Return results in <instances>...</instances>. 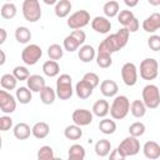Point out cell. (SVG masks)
<instances>
[{"label": "cell", "instance_id": "26", "mask_svg": "<svg viewBox=\"0 0 160 160\" xmlns=\"http://www.w3.org/2000/svg\"><path fill=\"white\" fill-rule=\"evenodd\" d=\"M15 99H16V101H19L20 104L26 105V104H29V102L31 101V99H32V92H31L26 86L16 88Z\"/></svg>", "mask_w": 160, "mask_h": 160}, {"label": "cell", "instance_id": "41", "mask_svg": "<svg viewBox=\"0 0 160 160\" xmlns=\"http://www.w3.org/2000/svg\"><path fill=\"white\" fill-rule=\"evenodd\" d=\"M11 74L14 75V78H15L18 81L28 80V78L30 76V71L28 70V68H26V66H21V65L15 66Z\"/></svg>", "mask_w": 160, "mask_h": 160}, {"label": "cell", "instance_id": "38", "mask_svg": "<svg viewBox=\"0 0 160 160\" xmlns=\"http://www.w3.org/2000/svg\"><path fill=\"white\" fill-rule=\"evenodd\" d=\"M48 55L50 58V60H60L64 55V49L61 45L59 44H51L49 48H48Z\"/></svg>", "mask_w": 160, "mask_h": 160}, {"label": "cell", "instance_id": "28", "mask_svg": "<svg viewBox=\"0 0 160 160\" xmlns=\"http://www.w3.org/2000/svg\"><path fill=\"white\" fill-rule=\"evenodd\" d=\"M42 72L49 76V78H55L59 75L60 72V66L58 64V61L54 60H48L42 64Z\"/></svg>", "mask_w": 160, "mask_h": 160}, {"label": "cell", "instance_id": "12", "mask_svg": "<svg viewBox=\"0 0 160 160\" xmlns=\"http://www.w3.org/2000/svg\"><path fill=\"white\" fill-rule=\"evenodd\" d=\"M0 110L5 114H11L16 110V99L6 90H0Z\"/></svg>", "mask_w": 160, "mask_h": 160}, {"label": "cell", "instance_id": "27", "mask_svg": "<svg viewBox=\"0 0 160 160\" xmlns=\"http://www.w3.org/2000/svg\"><path fill=\"white\" fill-rule=\"evenodd\" d=\"M102 11L105 14V18H115L118 16L119 11H120V5L116 0H110V1H106L102 6Z\"/></svg>", "mask_w": 160, "mask_h": 160}, {"label": "cell", "instance_id": "32", "mask_svg": "<svg viewBox=\"0 0 160 160\" xmlns=\"http://www.w3.org/2000/svg\"><path fill=\"white\" fill-rule=\"evenodd\" d=\"M18 12V8L14 2H5L0 9V15L5 20H11L15 18Z\"/></svg>", "mask_w": 160, "mask_h": 160}, {"label": "cell", "instance_id": "48", "mask_svg": "<svg viewBox=\"0 0 160 160\" xmlns=\"http://www.w3.org/2000/svg\"><path fill=\"white\" fill-rule=\"evenodd\" d=\"M6 61V54L4 52V50L0 49V66H2Z\"/></svg>", "mask_w": 160, "mask_h": 160}, {"label": "cell", "instance_id": "25", "mask_svg": "<svg viewBox=\"0 0 160 160\" xmlns=\"http://www.w3.org/2000/svg\"><path fill=\"white\" fill-rule=\"evenodd\" d=\"M94 150H95V154L100 158H105L110 154L111 151V144L108 139H100L95 142V146H94Z\"/></svg>", "mask_w": 160, "mask_h": 160}, {"label": "cell", "instance_id": "30", "mask_svg": "<svg viewBox=\"0 0 160 160\" xmlns=\"http://www.w3.org/2000/svg\"><path fill=\"white\" fill-rule=\"evenodd\" d=\"M99 130H100V132H102L105 135L114 134L115 130H116V122H115V120L109 119V118H104L99 122Z\"/></svg>", "mask_w": 160, "mask_h": 160}, {"label": "cell", "instance_id": "36", "mask_svg": "<svg viewBox=\"0 0 160 160\" xmlns=\"http://www.w3.org/2000/svg\"><path fill=\"white\" fill-rule=\"evenodd\" d=\"M0 85L4 90L9 91V90H14L18 86V80L14 78L12 74H4L0 78Z\"/></svg>", "mask_w": 160, "mask_h": 160}, {"label": "cell", "instance_id": "29", "mask_svg": "<svg viewBox=\"0 0 160 160\" xmlns=\"http://www.w3.org/2000/svg\"><path fill=\"white\" fill-rule=\"evenodd\" d=\"M129 111L131 112V115H132L134 118L140 119V118H144V116H145V114H146V106L144 105V102H142L141 100L136 99V100H134V101L130 104Z\"/></svg>", "mask_w": 160, "mask_h": 160}, {"label": "cell", "instance_id": "13", "mask_svg": "<svg viewBox=\"0 0 160 160\" xmlns=\"http://www.w3.org/2000/svg\"><path fill=\"white\" fill-rule=\"evenodd\" d=\"M71 119H72V122L78 126H88L92 122V119H94V115L90 110H86V109H76L74 110L72 115H71Z\"/></svg>", "mask_w": 160, "mask_h": 160}, {"label": "cell", "instance_id": "15", "mask_svg": "<svg viewBox=\"0 0 160 160\" xmlns=\"http://www.w3.org/2000/svg\"><path fill=\"white\" fill-rule=\"evenodd\" d=\"M142 30L146 31V32H150V34H154L155 31H158L160 29V14L159 12H154L151 14L150 16H148L142 24Z\"/></svg>", "mask_w": 160, "mask_h": 160}, {"label": "cell", "instance_id": "20", "mask_svg": "<svg viewBox=\"0 0 160 160\" xmlns=\"http://www.w3.org/2000/svg\"><path fill=\"white\" fill-rule=\"evenodd\" d=\"M109 109H110L109 101L105 100V99H99V100H96L94 102L92 109H91V112H92V115L104 119L109 114Z\"/></svg>", "mask_w": 160, "mask_h": 160}, {"label": "cell", "instance_id": "10", "mask_svg": "<svg viewBox=\"0 0 160 160\" xmlns=\"http://www.w3.org/2000/svg\"><path fill=\"white\" fill-rule=\"evenodd\" d=\"M119 150V152L128 158V156H134L140 151V141L138 140V138H132V136H128L125 138L116 148Z\"/></svg>", "mask_w": 160, "mask_h": 160}, {"label": "cell", "instance_id": "18", "mask_svg": "<svg viewBox=\"0 0 160 160\" xmlns=\"http://www.w3.org/2000/svg\"><path fill=\"white\" fill-rule=\"evenodd\" d=\"M100 91L105 98H115L118 91H119V86L114 80L106 79L102 80L100 84Z\"/></svg>", "mask_w": 160, "mask_h": 160}, {"label": "cell", "instance_id": "6", "mask_svg": "<svg viewBox=\"0 0 160 160\" xmlns=\"http://www.w3.org/2000/svg\"><path fill=\"white\" fill-rule=\"evenodd\" d=\"M85 40H86V34L82 30H72L68 36H65L62 41V49L69 52H74L80 46L84 45Z\"/></svg>", "mask_w": 160, "mask_h": 160}, {"label": "cell", "instance_id": "33", "mask_svg": "<svg viewBox=\"0 0 160 160\" xmlns=\"http://www.w3.org/2000/svg\"><path fill=\"white\" fill-rule=\"evenodd\" d=\"M64 136L68 140H79L82 136V130L80 126L72 124V125H68L64 130Z\"/></svg>", "mask_w": 160, "mask_h": 160}, {"label": "cell", "instance_id": "40", "mask_svg": "<svg viewBox=\"0 0 160 160\" xmlns=\"http://www.w3.org/2000/svg\"><path fill=\"white\" fill-rule=\"evenodd\" d=\"M96 64L99 68L101 69H108L111 66L112 64V59L110 54H105V52H98L96 54Z\"/></svg>", "mask_w": 160, "mask_h": 160}, {"label": "cell", "instance_id": "21", "mask_svg": "<svg viewBox=\"0 0 160 160\" xmlns=\"http://www.w3.org/2000/svg\"><path fill=\"white\" fill-rule=\"evenodd\" d=\"M92 91H94V88L90 86L86 81H84L82 79L76 82L75 85V92H76V96L81 100H85V99H89L91 95H92Z\"/></svg>", "mask_w": 160, "mask_h": 160}, {"label": "cell", "instance_id": "22", "mask_svg": "<svg viewBox=\"0 0 160 160\" xmlns=\"http://www.w3.org/2000/svg\"><path fill=\"white\" fill-rule=\"evenodd\" d=\"M50 132V126L45 121H38L31 128V135L36 139H45Z\"/></svg>", "mask_w": 160, "mask_h": 160}, {"label": "cell", "instance_id": "39", "mask_svg": "<svg viewBox=\"0 0 160 160\" xmlns=\"http://www.w3.org/2000/svg\"><path fill=\"white\" fill-rule=\"evenodd\" d=\"M38 160H55V155H54V150L51 146L49 145H44L38 150L36 154Z\"/></svg>", "mask_w": 160, "mask_h": 160}, {"label": "cell", "instance_id": "19", "mask_svg": "<svg viewBox=\"0 0 160 160\" xmlns=\"http://www.w3.org/2000/svg\"><path fill=\"white\" fill-rule=\"evenodd\" d=\"M96 56L95 49L92 45H82L78 49V58L82 62H91Z\"/></svg>", "mask_w": 160, "mask_h": 160}, {"label": "cell", "instance_id": "51", "mask_svg": "<svg viewBox=\"0 0 160 160\" xmlns=\"http://www.w3.org/2000/svg\"><path fill=\"white\" fill-rule=\"evenodd\" d=\"M1 148H2V138L0 136V150H1Z\"/></svg>", "mask_w": 160, "mask_h": 160}, {"label": "cell", "instance_id": "34", "mask_svg": "<svg viewBox=\"0 0 160 160\" xmlns=\"http://www.w3.org/2000/svg\"><path fill=\"white\" fill-rule=\"evenodd\" d=\"M135 18L136 16L134 15V12L131 10H120L118 14V21L124 29H126Z\"/></svg>", "mask_w": 160, "mask_h": 160}, {"label": "cell", "instance_id": "1", "mask_svg": "<svg viewBox=\"0 0 160 160\" xmlns=\"http://www.w3.org/2000/svg\"><path fill=\"white\" fill-rule=\"evenodd\" d=\"M129 31L124 28H121L120 30H118L116 32L106 36L98 48V52H105V54H112L116 52L119 50H121L129 40Z\"/></svg>", "mask_w": 160, "mask_h": 160}, {"label": "cell", "instance_id": "49", "mask_svg": "<svg viewBox=\"0 0 160 160\" xmlns=\"http://www.w3.org/2000/svg\"><path fill=\"white\" fill-rule=\"evenodd\" d=\"M124 2H125V5H126V6H129V8H134V6H136V5L139 4V1H138V0H134V1H129V0H125Z\"/></svg>", "mask_w": 160, "mask_h": 160}, {"label": "cell", "instance_id": "52", "mask_svg": "<svg viewBox=\"0 0 160 160\" xmlns=\"http://www.w3.org/2000/svg\"><path fill=\"white\" fill-rule=\"evenodd\" d=\"M55 160H62L61 158H55Z\"/></svg>", "mask_w": 160, "mask_h": 160}, {"label": "cell", "instance_id": "17", "mask_svg": "<svg viewBox=\"0 0 160 160\" xmlns=\"http://www.w3.org/2000/svg\"><path fill=\"white\" fill-rule=\"evenodd\" d=\"M26 84H28V89L31 91V92H40L45 86H46V82H45V79L44 76L41 75H38V74H34V75H30L26 80Z\"/></svg>", "mask_w": 160, "mask_h": 160}, {"label": "cell", "instance_id": "45", "mask_svg": "<svg viewBox=\"0 0 160 160\" xmlns=\"http://www.w3.org/2000/svg\"><path fill=\"white\" fill-rule=\"evenodd\" d=\"M12 128V119L8 115L0 116V131H9Z\"/></svg>", "mask_w": 160, "mask_h": 160}, {"label": "cell", "instance_id": "44", "mask_svg": "<svg viewBox=\"0 0 160 160\" xmlns=\"http://www.w3.org/2000/svg\"><path fill=\"white\" fill-rule=\"evenodd\" d=\"M148 46L150 48V50L152 51H159L160 50V36L159 35H150V38L148 39Z\"/></svg>", "mask_w": 160, "mask_h": 160}, {"label": "cell", "instance_id": "43", "mask_svg": "<svg viewBox=\"0 0 160 160\" xmlns=\"http://www.w3.org/2000/svg\"><path fill=\"white\" fill-rule=\"evenodd\" d=\"M82 80L84 81H86L90 86H92L94 89L100 84V79H99V76L95 74V72H86L84 76H82Z\"/></svg>", "mask_w": 160, "mask_h": 160}, {"label": "cell", "instance_id": "23", "mask_svg": "<svg viewBox=\"0 0 160 160\" xmlns=\"http://www.w3.org/2000/svg\"><path fill=\"white\" fill-rule=\"evenodd\" d=\"M12 134L18 140H26L31 135V128L26 122H18L12 128Z\"/></svg>", "mask_w": 160, "mask_h": 160}, {"label": "cell", "instance_id": "46", "mask_svg": "<svg viewBox=\"0 0 160 160\" xmlns=\"http://www.w3.org/2000/svg\"><path fill=\"white\" fill-rule=\"evenodd\" d=\"M108 156H109V160H125V159H126L125 156H122V155L119 152V150H118V149L111 150V151H110V154H109Z\"/></svg>", "mask_w": 160, "mask_h": 160}, {"label": "cell", "instance_id": "8", "mask_svg": "<svg viewBox=\"0 0 160 160\" xmlns=\"http://www.w3.org/2000/svg\"><path fill=\"white\" fill-rule=\"evenodd\" d=\"M42 56V50L38 44H28L21 51V60L25 65H35Z\"/></svg>", "mask_w": 160, "mask_h": 160}, {"label": "cell", "instance_id": "11", "mask_svg": "<svg viewBox=\"0 0 160 160\" xmlns=\"http://www.w3.org/2000/svg\"><path fill=\"white\" fill-rule=\"evenodd\" d=\"M121 79L126 86H134L138 82V69L134 62H125L122 65Z\"/></svg>", "mask_w": 160, "mask_h": 160}, {"label": "cell", "instance_id": "9", "mask_svg": "<svg viewBox=\"0 0 160 160\" xmlns=\"http://www.w3.org/2000/svg\"><path fill=\"white\" fill-rule=\"evenodd\" d=\"M90 22V14L88 10H78L68 18V26L71 30H81Z\"/></svg>", "mask_w": 160, "mask_h": 160}, {"label": "cell", "instance_id": "47", "mask_svg": "<svg viewBox=\"0 0 160 160\" xmlns=\"http://www.w3.org/2000/svg\"><path fill=\"white\" fill-rule=\"evenodd\" d=\"M8 39V32L4 28H0V45H2Z\"/></svg>", "mask_w": 160, "mask_h": 160}, {"label": "cell", "instance_id": "31", "mask_svg": "<svg viewBox=\"0 0 160 160\" xmlns=\"http://www.w3.org/2000/svg\"><path fill=\"white\" fill-rule=\"evenodd\" d=\"M55 99H56V92H55V90H54L51 86H48V85H46V86L40 91V100H41L42 104H45V105H51V104H54Z\"/></svg>", "mask_w": 160, "mask_h": 160}, {"label": "cell", "instance_id": "50", "mask_svg": "<svg viewBox=\"0 0 160 160\" xmlns=\"http://www.w3.org/2000/svg\"><path fill=\"white\" fill-rule=\"evenodd\" d=\"M68 160H84V159H80V158H72V156H68Z\"/></svg>", "mask_w": 160, "mask_h": 160}, {"label": "cell", "instance_id": "7", "mask_svg": "<svg viewBox=\"0 0 160 160\" xmlns=\"http://www.w3.org/2000/svg\"><path fill=\"white\" fill-rule=\"evenodd\" d=\"M159 75V62L154 58H146L140 62V78L144 80H155Z\"/></svg>", "mask_w": 160, "mask_h": 160}, {"label": "cell", "instance_id": "24", "mask_svg": "<svg viewBox=\"0 0 160 160\" xmlns=\"http://www.w3.org/2000/svg\"><path fill=\"white\" fill-rule=\"evenodd\" d=\"M71 8H72V4L71 1L69 0H59L56 1L55 4V8H54V12L58 18L62 19V18H66L70 11H71Z\"/></svg>", "mask_w": 160, "mask_h": 160}, {"label": "cell", "instance_id": "14", "mask_svg": "<svg viewBox=\"0 0 160 160\" xmlns=\"http://www.w3.org/2000/svg\"><path fill=\"white\" fill-rule=\"evenodd\" d=\"M91 28L99 34H108L111 30V21L105 16H95L91 20Z\"/></svg>", "mask_w": 160, "mask_h": 160}, {"label": "cell", "instance_id": "4", "mask_svg": "<svg viewBox=\"0 0 160 160\" xmlns=\"http://www.w3.org/2000/svg\"><path fill=\"white\" fill-rule=\"evenodd\" d=\"M56 96L60 100H69L72 94V78L69 74H61L56 80V89H55Z\"/></svg>", "mask_w": 160, "mask_h": 160}, {"label": "cell", "instance_id": "16", "mask_svg": "<svg viewBox=\"0 0 160 160\" xmlns=\"http://www.w3.org/2000/svg\"><path fill=\"white\" fill-rule=\"evenodd\" d=\"M142 152L148 160H158L160 158V145L154 140H149L144 144Z\"/></svg>", "mask_w": 160, "mask_h": 160}, {"label": "cell", "instance_id": "5", "mask_svg": "<svg viewBox=\"0 0 160 160\" xmlns=\"http://www.w3.org/2000/svg\"><path fill=\"white\" fill-rule=\"evenodd\" d=\"M22 16L29 22H36L41 19V6L38 0H24L21 6Z\"/></svg>", "mask_w": 160, "mask_h": 160}, {"label": "cell", "instance_id": "3", "mask_svg": "<svg viewBox=\"0 0 160 160\" xmlns=\"http://www.w3.org/2000/svg\"><path fill=\"white\" fill-rule=\"evenodd\" d=\"M142 102L146 109H158L160 105V91L155 84H148L141 91Z\"/></svg>", "mask_w": 160, "mask_h": 160}, {"label": "cell", "instance_id": "42", "mask_svg": "<svg viewBox=\"0 0 160 160\" xmlns=\"http://www.w3.org/2000/svg\"><path fill=\"white\" fill-rule=\"evenodd\" d=\"M85 155H86V151H85V148L80 144H74L69 148V152H68V156H72V158H80V159H85Z\"/></svg>", "mask_w": 160, "mask_h": 160}, {"label": "cell", "instance_id": "2", "mask_svg": "<svg viewBox=\"0 0 160 160\" xmlns=\"http://www.w3.org/2000/svg\"><path fill=\"white\" fill-rule=\"evenodd\" d=\"M130 109V100L125 95H116L110 105L109 112L112 120H122L129 114Z\"/></svg>", "mask_w": 160, "mask_h": 160}, {"label": "cell", "instance_id": "35", "mask_svg": "<svg viewBox=\"0 0 160 160\" xmlns=\"http://www.w3.org/2000/svg\"><path fill=\"white\" fill-rule=\"evenodd\" d=\"M15 39L20 44H28L31 40V31L26 26H19L15 30Z\"/></svg>", "mask_w": 160, "mask_h": 160}, {"label": "cell", "instance_id": "37", "mask_svg": "<svg viewBox=\"0 0 160 160\" xmlns=\"http://www.w3.org/2000/svg\"><path fill=\"white\" fill-rule=\"evenodd\" d=\"M145 130H146V126L141 121H135V122H132L129 126V134L132 138H140V136H142L145 134Z\"/></svg>", "mask_w": 160, "mask_h": 160}]
</instances>
